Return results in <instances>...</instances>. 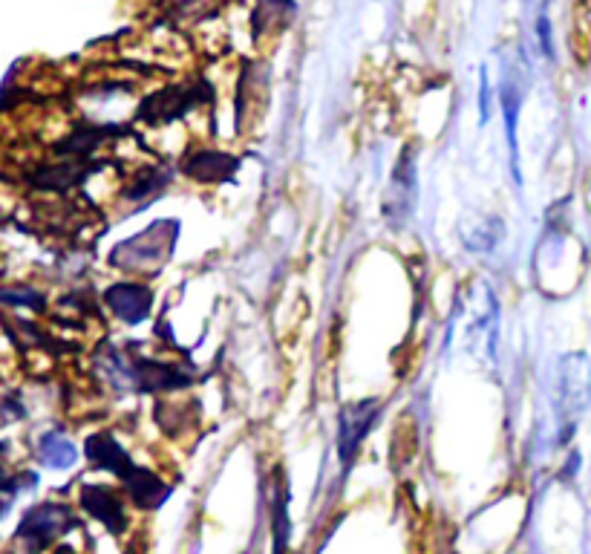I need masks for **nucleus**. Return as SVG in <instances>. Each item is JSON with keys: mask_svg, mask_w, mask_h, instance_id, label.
<instances>
[{"mask_svg": "<svg viewBox=\"0 0 591 554\" xmlns=\"http://www.w3.org/2000/svg\"><path fill=\"white\" fill-rule=\"evenodd\" d=\"M176 237H179V223L176 220H159L145 231H139L136 237L119 243L110 254V263L119 266L122 272H139V269L159 266L173 252Z\"/></svg>", "mask_w": 591, "mask_h": 554, "instance_id": "1", "label": "nucleus"}, {"mask_svg": "<svg viewBox=\"0 0 591 554\" xmlns=\"http://www.w3.org/2000/svg\"><path fill=\"white\" fill-rule=\"evenodd\" d=\"M416 197H419V177H416V151L413 145H407L398 162L393 168V177H390V188L384 194V220L387 226L398 231V228L407 226V220L413 217V208H416Z\"/></svg>", "mask_w": 591, "mask_h": 554, "instance_id": "2", "label": "nucleus"}, {"mask_svg": "<svg viewBox=\"0 0 591 554\" xmlns=\"http://www.w3.org/2000/svg\"><path fill=\"white\" fill-rule=\"evenodd\" d=\"M591 399V361L589 355L571 353L560 361L557 373V413L566 425H577L580 413Z\"/></svg>", "mask_w": 591, "mask_h": 554, "instance_id": "3", "label": "nucleus"}, {"mask_svg": "<svg viewBox=\"0 0 591 554\" xmlns=\"http://www.w3.org/2000/svg\"><path fill=\"white\" fill-rule=\"evenodd\" d=\"M70 529H78V517L70 505L41 503L26 511L18 526V537L24 540L29 552H41Z\"/></svg>", "mask_w": 591, "mask_h": 554, "instance_id": "4", "label": "nucleus"}, {"mask_svg": "<svg viewBox=\"0 0 591 554\" xmlns=\"http://www.w3.org/2000/svg\"><path fill=\"white\" fill-rule=\"evenodd\" d=\"M211 96V84L197 81V84H179L159 93H150L148 99L139 104V119L150 125H168L173 119H182L188 110H194L199 101Z\"/></svg>", "mask_w": 591, "mask_h": 554, "instance_id": "5", "label": "nucleus"}, {"mask_svg": "<svg viewBox=\"0 0 591 554\" xmlns=\"http://www.w3.org/2000/svg\"><path fill=\"white\" fill-rule=\"evenodd\" d=\"M378 416H381V402L378 399H361V402L346 404L344 410H341V422H338V456H341L344 474H349L355 456L361 451V442L375 428Z\"/></svg>", "mask_w": 591, "mask_h": 554, "instance_id": "6", "label": "nucleus"}, {"mask_svg": "<svg viewBox=\"0 0 591 554\" xmlns=\"http://www.w3.org/2000/svg\"><path fill=\"white\" fill-rule=\"evenodd\" d=\"M104 301L110 306V312L124 321V324H139L150 315V306H153V292H150L145 283H113L107 292H104Z\"/></svg>", "mask_w": 591, "mask_h": 554, "instance_id": "7", "label": "nucleus"}, {"mask_svg": "<svg viewBox=\"0 0 591 554\" xmlns=\"http://www.w3.org/2000/svg\"><path fill=\"white\" fill-rule=\"evenodd\" d=\"M81 508L93 517L104 523L113 534H124L127 531V511H124L122 500L116 497L113 488L107 485H81Z\"/></svg>", "mask_w": 591, "mask_h": 554, "instance_id": "8", "label": "nucleus"}, {"mask_svg": "<svg viewBox=\"0 0 591 554\" xmlns=\"http://www.w3.org/2000/svg\"><path fill=\"white\" fill-rule=\"evenodd\" d=\"M191 376H185L182 370L150 361V358H133L130 361V387H136L139 393H162V390H176V387H188Z\"/></svg>", "mask_w": 591, "mask_h": 554, "instance_id": "9", "label": "nucleus"}, {"mask_svg": "<svg viewBox=\"0 0 591 554\" xmlns=\"http://www.w3.org/2000/svg\"><path fill=\"white\" fill-rule=\"evenodd\" d=\"M99 168L101 165H93V162H58V165H44V168L26 174V182L41 191H67V188L81 185Z\"/></svg>", "mask_w": 591, "mask_h": 554, "instance_id": "10", "label": "nucleus"}, {"mask_svg": "<svg viewBox=\"0 0 591 554\" xmlns=\"http://www.w3.org/2000/svg\"><path fill=\"white\" fill-rule=\"evenodd\" d=\"M240 168V159L231 153L199 151L182 162V174L197 182H228Z\"/></svg>", "mask_w": 591, "mask_h": 554, "instance_id": "11", "label": "nucleus"}, {"mask_svg": "<svg viewBox=\"0 0 591 554\" xmlns=\"http://www.w3.org/2000/svg\"><path fill=\"white\" fill-rule=\"evenodd\" d=\"M122 482L124 488H127V494H130V500L136 503V508H142V511H153V508H159L162 503H168V497H171V485L162 477H156L148 468H139V465Z\"/></svg>", "mask_w": 591, "mask_h": 554, "instance_id": "12", "label": "nucleus"}, {"mask_svg": "<svg viewBox=\"0 0 591 554\" xmlns=\"http://www.w3.org/2000/svg\"><path fill=\"white\" fill-rule=\"evenodd\" d=\"M84 451H87V459H90L96 468H104V471L116 474L119 479H124L133 468H136V462L127 456V451H124L122 445H119L110 433H93V436L87 439Z\"/></svg>", "mask_w": 591, "mask_h": 554, "instance_id": "13", "label": "nucleus"}, {"mask_svg": "<svg viewBox=\"0 0 591 554\" xmlns=\"http://www.w3.org/2000/svg\"><path fill=\"white\" fill-rule=\"evenodd\" d=\"M502 113H505V133H508V151H511V171H514V182L522 185V174H519V145H517V125H519V107L525 99V84L514 81V76H505L502 90Z\"/></svg>", "mask_w": 591, "mask_h": 554, "instance_id": "14", "label": "nucleus"}, {"mask_svg": "<svg viewBox=\"0 0 591 554\" xmlns=\"http://www.w3.org/2000/svg\"><path fill=\"white\" fill-rule=\"evenodd\" d=\"M459 234H462V243H465L468 252L488 254L505 237V223L499 217H491V214H470L468 220H462Z\"/></svg>", "mask_w": 591, "mask_h": 554, "instance_id": "15", "label": "nucleus"}, {"mask_svg": "<svg viewBox=\"0 0 591 554\" xmlns=\"http://www.w3.org/2000/svg\"><path fill=\"white\" fill-rule=\"evenodd\" d=\"M116 133H122L119 125H87V122H81V125H75V130L67 139L55 142L52 151L70 153V156H87L90 151H96L107 136H116Z\"/></svg>", "mask_w": 591, "mask_h": 554, "instance_id": "16", "label": "nucleus"}, {"mask_svg": "<svg viewBox=\"0 0 591 554\" xmlns=\"http://www.w3.org/2000/svg\"><path fill=\"white\" fill-rule=\"evenodd\" d=\"M289 500L292 491L286 488V482H274V500H271V534H274V549H286L289 546Z\"/></svg>", "mask_w": 591, "mask_h": 554, "instance_id": "17", "label": "nucleus"}, {"mask_svg": "<svg viewBox=\"0 0 591 554\" xmlns=\"http://www.w3.org/2000/svg\"><path fill=\"white\" fill-rule=\"evenodd\" d=\"M38 454L44 459V465H50V468H73L75 459H78L75 445L61 433H44L38 442Z\"/></svg>", "mask_w": 591, "mask_h": 554, "instance_id": "18", "label": "nucleus"}, {"mask_svg": "<svg viewBox=\"0 0 591 554\" xmlns=\"http://www.w3.org/2000/svg\"><path fill=\"white\" fill-rule=\"evenodd\" d=\"M165 185H168V174L159 171V168H150V171H145L142 177L136 179V182L124 191V197H127V200H145L148 194L165 188Z\"/></svg>", "mask_w": 591, "mask_h": 554, "instance_id": "19", "label": "nucleus"}, {"mask_svg": "<svg viewBox=\"0 0 591 554\" xmlns=\"http://www.w3.org/2000/svg\"><path fill=\"white\" fill-rule=\"evenodd\" d=\"M3 301L9 303V306L24 303V306L35 309V312L44 309V298H41L38 292H32V289H24V286H6V289H3Z\"/></svg>", "mask_w": 591, "mask_h": 554, "instance_id": "20", "label": "nucleus"}, {"mask_svg": "<svg viewBox=\"0 0 591 554\" xmlns=\"http://www.w3.org/2000/svg\"><path fill=\"white\" fill-rule=\"evenodd\" d=\"M479 116H482V125H488V119H491V87H488V70H482V90H479Z\"/></svg>", "mask_w": 591, "mask_h": 554, "instance_id": "21", "label": "nucleus"}, {"mask_svg": "<svg viewBox=\"0 0 591 554\" xmlns=\"http://www.w3.org/2000/svg\"><path fill=\"white\" fill-rule=\"evenodd\" d=\"M537 32H540L542 52L551 58V55H554V47H551V26H548V18H545V15H542L540 21H537Z\"/></svg>", "mask_w": 591, "mask_h": 554, "instance_id": "22", "label": "nucleus"}]
</instances>
